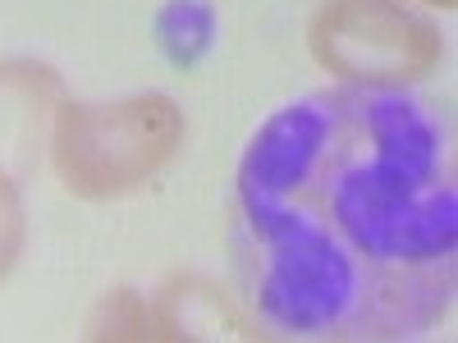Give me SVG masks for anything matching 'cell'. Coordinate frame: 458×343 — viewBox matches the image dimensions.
Here are the masks:
<instances>
[{
  "instance_id": "obj_2",
  "label": "cell",
  "mask_w": 458,
  "mask_h": 343,
  "mask_svg": "<svg viewBox=\"0 0 458 343\" xmlns=\"http://www.w3.org/2000/svg\"><path fill=\"white\" fill-rule=\"evenodd\" d=\"M183 146V110L161 92L120 101H69L51 124L60 183L83 202H114L157 179Z\"/></svg>"
},
{
  "instance_id": "obj_4",
  "label": "cell",
  "mask_w": 458,
  "mask_h": 343,
  "mask_svg": "<svg viewBox=\"0 0 458 343\" xmlns=\"http://www.w3.org/2000/svg\"><path fill=\"white\" fill-rule=\"evenodd\" d=\"M92 339H129V343H147V339H188L179 316L165 312L161 302H147L133 289H114L101 297V307L92 316Z\"/></svg>"
},
{
  "instance_id": "obj_5",
  "label": "cell",
  "mask_w": 458,
  "mask_h": 343,
  "mask_svg": "<svg viewBox=\"0 0 458 343\" xmlns=\"http://www.w3.org/2000/svg\"><path fill=\"white\" fill-rule=\"evenodd\" d=\"M23 234H28V220H23L19 183L10 170H0V280L14 271V261L23 252Z\"/></svg>"
},
{
  "instance_id": "obj_6",
  "label": "cell",
  "mask_w": 458,
  "mask_h": 343,
  "mask_svg": "<svg viewBox=\"0 0 458 343\" xmlns=\"http://www.w3.org/2000/svg\"><path fill=\"white\" fill-rule=\"evenodd\" d=\"M427 5H440V10H454V5H458V0H427Z\"/></svg>"
},
{
  "instance_id": "obj_3",
  "label": "cell",
  "mask_w": 458,
  "mask_h": 343,
  "mask_svg": "<svg viewBox=\"0 0 458 343\" xmlns=\"http://www.w3.org/2000/svg\"><path fill=\"white\" fill-rule=\"evenodd\" d=\"M308 51L344 88L403 92L436 73L445 42L403 0H326L308 23Z\"/></svg>"
},
{
  "instance_id": "obj_1",
  "label": "cell",
  "mask_w": 458,
  "mask_h": 343,
  "mask_svg": "<svg viewBox=\"0 0 458 343\" xmlns=\"http://www.w3.org/2000/svg\"><path fill=\"white\" fill-rule=\"evenodd\" d=\"M229 256L261 334L371 343L431 330L458 271L440 105L380 88L280 105L239 161Z\"/></svg>"
}]
</instances>
